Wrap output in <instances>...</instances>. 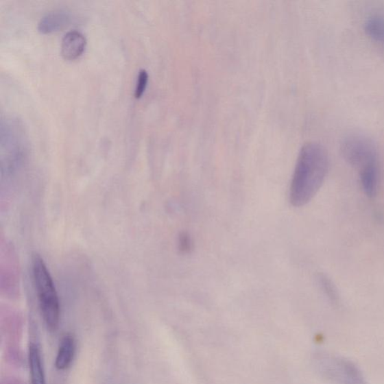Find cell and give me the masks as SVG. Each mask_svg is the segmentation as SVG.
I'll use <instances>...</instances> for the list:
<instances>
[{"label":"cell","instance_id":"9c48e42d","mask_svg":"<svg viewBox=\"0 0 384 384\" xmlns=\"http://www.w3.org/2000/svg\"><path fill=\"white\" fill-rule=\"evenodd\" d=\"M360 182L368 197H373L377 194L379 185V163H374L359 171Z\"/></svg>","mask_w":384,"mask_h":384},{"label":"cell","instance_id":"277c9868","mask_svg":"<svg viewBox=\"0 0 384 384\" xmlns=\"http://www.w3.org/2000/svg\"><path fill=\"white\" fill-rule=\"evenodd\" d=\"M341 152L346 161L350 165L357 167L359 171L367 166L378 163L374 144L363 134L348 135L342 141Z\"/></svg>","mask_w":384,"mask_h":384},{"label":"cell","instance_id":"5b68a950","mask_svg":"<svg viewBox=\"0 0 384 384\" xmlns=\"http://www.w3.org/2000/svg\"><path fill=\"white\" fill-rule=\"evenodd\" d=\"M86 38L80 32L72 30L64 36L61 44V53L67 60H75L84 53Z\"/></svg>","mask_w":384,"mask_h":384},{"label":"cell","instance_id":"ba28073f","mask_svg":"<svg viewBox=\"0 0 384 384\" xmlns=\"http://www.w3.org/2000/svg\"><path fill=\"white\" fill-rule=\"evenodd\" d=\"M29 365L31 384H46L41 352L34 343L29 348Z\"/></svg>","mask_w":384,"mask_h":384},{"label":"cell","instance_id":"3957f363","mask_svg":"<svg viewBox=\"0 0 384 384\" xmlns=\"http://www.w3.org/2000/svg\"><path fill=\"white\" fill-rule=\"evenodd\" d=\"M316 361L319 372L333 384H368L358 366L348 359L323 355Z\"/></svg>","mask_w":384,"mask_h":384},{"label":"cell","instance_id":"8992f818","mask_svg":"<svg viewBox=\"0 0 384 384\" xmlns=\"http://www.w3.org/2000/svg\"><path fill=\"white\" fill-rule=\"evenodd\" d=\"M76 342L74 336L67 333L62 338L57 357L55 359V366L60 371L69 369L75 356Z\"/></svg>","mask_w":384,"mask_h":384},{"label":"cell","instance_id":"7a4b0ae2","mask_svg":"<svg viewBox=\"0 0 384 384\" xmlns=\"http://www.w3.org/2000/svg\"><path fill=\"white\" fill-rule=\"evenodd\" d=\"M33 276L40 311L48 330H58L60 321V304L49 270L43 259L36 254L33 259Z\"/></svg>","mask_w":384,"mask_h":384},{"label":"cell","instance_id":"52a82bcc","mask_svg":"<svg viewBox=\"0 0 384 384\" xmlns=\"http://www.w3.org/2000/svg\"><path fill=\"white\" fill-rule=\"evenodd\" d=\"M69 13L55 11L44 16L38 24V30L43 34H51L67 27L70 22Z\"/></svg>","mask_w":384,"mask_h":384},{"label":"cell","instance_id":"6da1fadb","mask_svg":"<svg viewBox=\"0 0 384 384\" xmlns=\"http://www.w3.org/2000/svg\"><path fill=\"white\" fill-rule=\"evenodd\" d=\"M329 169V156L322 144L310 142L299 154L290 188V202L296 207L307 204L323 185Z\"/></svg>","mask_w":384,"mask_h":384},{"label":"cell","instance_id":"7c38bea8","mask_svg":"<svg viewBox=\"0 0 384 384\" xmlns=\"http://www.w3.org/2000/svg\"><path fill=\"white\" fill-rule=\"evenodd\" d=\"M149 80V75L147 71L144 69H141L139 72L138 77L137 84H136L135 88V98L140 99L143 95V93L145 92Z\"/></svg>","mask_w":384,"mask_h":384},{"label":"cell","instance_id":"30bf717a","mask_svg":"<svg viewBox=\"0 0 384 384\" xmlns=\"http://www.w3.org/2000/svg\"><path fill=\"white\" fill-rule=\"evenodd\" d=\"M365 34L374 41L384 45V18L381 16H372L364 23Z\"/></svg>","mask_w":384,"mask_h":384},{"label":"cell","instance_id":"4fadbf2b","mask_svg":"<svg viewBox=\"0 0 384 384\" xmlns=\"http://www.w3.org/2000/svg\"><path fill=\"white\" fill-rule=\"evenodd\" d=\"M179 249L184 254H188L193 249V242L187 232H182L179 237Z\"/></svg>","mask_w":384,"mask_h":384},{"label":"cell","instance_id":"8fae6325","mask_svg":"<svg viewBox=\"0 0 384 384\" xmlns=\"http://www.w3.org/2000/svg\"><path fill=\"white\" fill-rule=\"evenodd\" d=\"M319 282L320 284H321L322 289L327 295V297L329 298L332 301H337L338 293L337 291H336L335 285L331 282V280L324 275H320Z\"/></svg>","mask_w":384,"mask_h":384}]
</instances>
